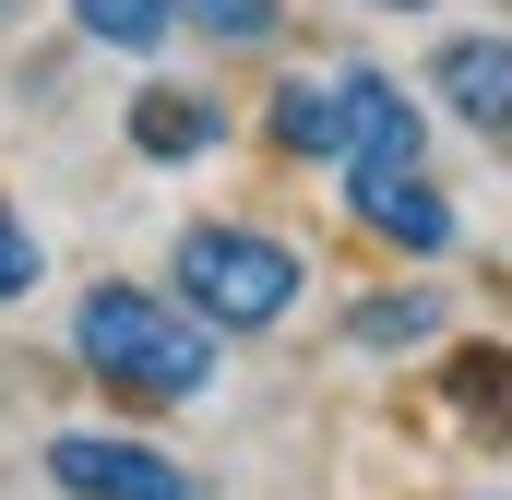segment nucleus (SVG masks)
Listing matches in <instances>:
<instances>
[{"mask_svg":"<svg viewBox=\"0 0 512 500\" xmlns=\"http://www.w3.org/2000/svg\"><path fill=\"white\" fill-rule=\"evenodd\" d=\"M358 12H405V24H417V12H441V0H358Z\"/></svg>","mask_w":512,"mask_h":500,"instance_id":"4468645a","label":"nucleus"},{"mask_svg":"<svg viewBox=\"0 0 512 500\" xmlns=\"http://www.w3.org/2000/svg\"><path fill=\"white\" fill-rule=\"evenodd\" d=\"M417 84H429V120H453L465 143L512 155V24H441Z\"/></svg>","mask_w":512,"mask_h":500,"instance_id":"39448f33","label":"nucleus"},{"mask_svg":"<svg viewBox=\"0 0 512 500\" xmlns=\"http://www.w3.org/2000/svg\"><path fill=\"white\" fill-rule=\"evenodd\" d=\"M227 131H239V120H227V96H215V84H179V72L131 84V108H120V143L143 155V167H203Z\"/></svg>","mask_w":512,"mask_h":500,"instance_id":"0eeeda50","label":"nucleus"},{"mask_svg":"<svg viewBox=\"0 0 512 500\" xmlns=\"http://www.w3.org/2000/svg\"><path fill=\"white\" fill-rule=\"evenodd\" d=\"M334 167H429V96L382 60H334Z\"/></svg>","mask_w":512,"mask_h":500,"instance_id":"423d86ee","label":"nucleus"},{"mask_svg":"<svg viewBox=\"0 0 512 500\" xmlns=\"http://www.w3.org/2000/svg\"><path fill=\"white\" fill-rule=\"evenodd\" d=\"M179 36H203L215 60H274L286 48V0H179Z\"/></svg>","mask_w":512,"mask_h":500,"instance_id":"f8f14e48","label":"nucleus"},{"mask_svg":"<svg viewBox=\"0 0 512 500\" xmlns=\"http://www.w3.org/2000/svg\"><path fill=\"white\" fill-rule=\"evenodd\" d=\"M334 203H346V227L393 262H453L465 250V203H453V179H429V167H334Z\"/></svg>","mask_w":512,"mask_h":500,"instance_id":"7ed1b4c3","label":"nucleus"},{"mask_svg":"<svg viewBox=\"0 0 512 500\" xmlns=\"http://www.w3.org/2000/svg\"><path fill=\"white\" fill-rule=\"evenodd\" d=\"M262 155L334 179V72H274V96H262Z\"/></svg>","mask_w":512,"mask_h":500,"instance_id":"1a4fd4ad","label":"nucleus"},{"mask_svg":"<svg viewBox=\"0 0 512 500\" xmlns=\"http://www.w3.org/2000/svg\"><path fill=\"white\" fill-rule=\"evenodd\" d=\"M36 286H48V239H36V215L0 191V310H24Z\"/></svg>","mask_w":512,"mask_h":500,"instance_id":"ddd939ff","label":"nucleus"},{"mask_svg":"<svg viewBox=\"0 0 512 500\" xmlns=\"http://www.w3.org/2000/svg\"><path fill=\"white\" fill-rule=\"evenodd\" d=\"M441 405H453L477 441H512V346L501 334H465V346L441 358Z\"/></svg>","mask_w":512,"mask_h":500,"instance_id":"9d476101","label":"nucleus"},{"mask_svg":"<svg viewBox=\"0 0 512 500\" xmlns=\"http://www.w3.org/2000/svg\"><path fill=\"white\" fill-rule=\"evenodd\" d=\"M36 465H48L60 500H203V477H191L143 417H131V429H48Z\"/></svg>","mask_w":512,"mask_h":500,"instance_id":"20e7f679","label":"nucleus"},{"mask_svg":"<svg viewBox=\"0 0 512 500\" xmlns=\"http://www.w3.org/2000/svg\"><path fill=\"white\" fill-rule=\"evenodd\" d=\"M0 24H12V0H0Z\"/></svg>","mask_w":512,"mask_h":500,"instance_id":"2eb2a0df","label":"nucleus"},{"mask_svg":"<svg viewBox=\"0 0 512 500\" xmlns=\"http://www.w3.org/2000/svg\"><path fill=\"white\" fill-rule=\"evenodd\" d=\"M60 346L120 417H179L227 381V334L203 310H179V286H155V274H84Z\"/></svg>","mask_w":512,"mask_h":500,"instance_id":"f257e3e1","label":"nucleus"},{"mask_svg":"<svg viewBox=\"0 0 512 500\" xmlns=\"http://www.w3.org/2000/svg\"><path fill=\"white\" fill-rule=\"evenodd\" d=\"M60 12H72V36L108 48V60H167V48H179V0H60Z\"/></svg>","mask_w":512,"mask_h":500,"instance_id":"9b49d317","label":"nucleus"},{"mask_svg":"<svg viewBox=\"0 0 512 500\" xmlns=\"http://www.w3.org/2000/svg\"><path fill=\"white\" fill-rule=\"evenodd\" d=\"M334 334H346V358H417V346L453 334V286H429V274H405V286H358Z\"/></svg>","mask_w":512,"mask_h":500,"instance_id":"6e6552de","label":"nucleus"},{"mask_svg":"<svg viewBox=\"0 0 512 500\" xmlns=\"http://www.w3.org/2000/svg\"><path fill=\"white\" fill-rule=\"evenodd\" d=\"M167 286H179V310H203L239 346V334H286L310 310V250L262 215H191L167 239Z\"/></svg>","mask_w":512,"mask_h":500,"instance_id":"f03ea898","label":"nucleus"}]
</instances>
